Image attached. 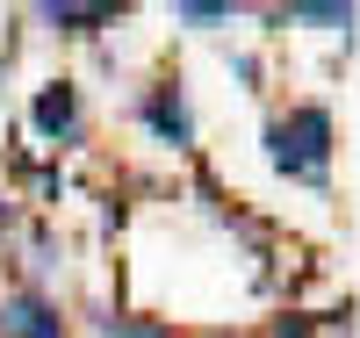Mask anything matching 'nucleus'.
I'll return each mask as SVG.
<instances>
[{
  "label": "nucleus",
  "instance_id": "nucleus-1",
  "mask_svg": "<svg viewBox=\"0 0 360 338\" xmlns=\"http://www.w3.org/2000/svg\"><path fill=\"white\" fill-rule=\"evenodd\" d=\"M266 159L288 180H324L332 173V115L324 108H288L266 122Z\"/></svg>",
  "mask_w": 360,
  "mask_h": 338
},
{
  "label": "nucleus",
  "instance_id": "nucleus-2",
  "mask_svg": "<svg viewBox=\"0 0 360 338\" xmlns=\"http://www.w3.org/2000/svg\"><path fill=\"white\" fill-rule=\"evenodd\" d=\"M0 338H65V317L44 295H8L0 302Z\"/></svg>",
  "mask_w": 360,
  "mask_h": 338
},
{
  "label": "nucleus",
  "instance_id": "nucleus-3",
  "mask_svg": "<svg viewBox=\"0 0 360 338\" xmlns=\"http://www.w3.org/2000/svg\"><path fill=\"white\" fill-rule=\"evenodd\" d=\"M37 137H51V144H72L79 137V86L72 79H51L37 94Z\"/></svg>",
  "mask_w": 360,
  "mask_h": 338
},
{
  "label": "nucleus",
  "instance_id": "nucleus-4",
  "mask_svg": "<svg viewBox=\"0 0 360 338\" xmlns=\"http://www.w3.org/2000/svg\"><path fill=\"white\" fill-rule=\"evenodd\" d=\"M144 122L166 137V144H195V115H188V94L166 79V86H152V101H144Z\"/></svg>",
  "mask_w": 360,
  "mask_h": 338
},
{
  "label": "nucleus",
  "instance_id": "nucleus-5",
  "mask_svg": "<svg viewBox=\"0 0 360 338\" xmlns=\"http://www.w3.org/2000/svg\"><path fill=\"white\" fill-rule=\"evenodd\" d=\"M44 22L51 29H101V22H115V8H58V0H51Z\"/></svg>",
  "mask_w": 360,
  "mask_h": 338
},
{
  "label": "nucleus",
  "instance_id": "nucleus-6",
  "mask_svg": "<svg viewBox=\"0 0 360 338\" xmlns=\"http://www.w3.org/2000/svg\"><path fill=\"white\" fill-rule=\"evenodd\" d=\"M180 22H231V8H224V0H195V8H173Z\"/></svg>",
  "mask_w": 360,
  "mask_h": 338
},
{
  "label": "nucleus",
  "instance_id": "nucleus-7",
  "mask_svg": "<svg viewBox=\"0 0 360 338\" xmlns=\"http://www.w3.org/2000/svg\"><path fill=\"white\" fill-rule=\"evenodd\" d=\"M101 331H108V338H166V331H152V324H130V317H101Z\"/></svg>",
  "mask_w": 360,
  "mask_h": 338
}]
</instances>
